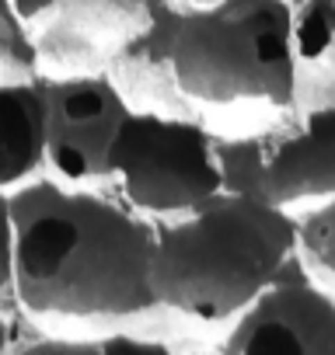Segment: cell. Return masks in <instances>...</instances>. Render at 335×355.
<instances>
[{
  "label": "cell",
  "instance_id": "6da1fadb",
  "mask_svg": "<svg viewBox=\"0 0 335 355\" xmlns=\"http://www.w3.org/2000/svg\"><path fill=\"white\" fill-rule=\"evenodd\" d=\"M157 223L88 185H63L15 223L11 293L42 320L112 324L157 310L150 286Z\"/></svg>",
  "mask_w": 335,
  "mask_h": 355
},
{
  "label": "cell",
  "instance_id": "7a4b0ae2",
  "mask_svg": "<svg viewBox=\"0 0 335 355\" xmlns=\"http://www.w3.org/2000/svg\"><path fill=\"white\" fill-rule=\"evenodd\" d=\"M297 251V216L272 202L217 192L157 223L150 286L157 306L199 324L234 320Z\"/></svg>",
  "mask_w": 335,
  "mask_h": 355
},
{
  "label": "cell",
  "instance_id": "3957f363",
  "mask_svg": "<svg viewBox=\"0 0 335 355\" xmlns=\"http://www.w3.org/2000/svg\"><path fill=\"white\" fill-rule=\"evenodd\" d=\"M297 63L290 0H220L186 11L175 39V80L193 105L293 108Z\"/></svg>",
  "mask_w": 335,
  "mask_h": 355
},
{
  "label": "cell",
  "instance_id": "277c9868",
  "mask_svg": "<svg viewBox=\"0 0 335 355\" xmlns=\"http://www.w3.org/2000/svg\"><path fill=\"white\" fill-rule=\"evenodd\" d=\"M122 199L143 216H182L220 192L213 132L182 112L129 108L108 146Z\"/></svg>",
  "mask_w": 335,
  "mask_h": 355
},
{
  "label": "cell",
  "instance_id": "5b68a950",
  "mask_svg": "<svg viewBox=\"0 0 335 355\" xmlns=\"http://www.w3.org/2000/svg\"><path fill=\"white\" fill-rule=\"evenodd\" d=\"M46 94V167L63 185L112 182L108 146L129 105L105 70L42 77Z\"/></svg>",
  "mask_w": 335,
  "mask_h": 355
},
{
  "label": "cell",
  "instance_id": "8992f818",
  "mask_svg": "<svg viewBox=\"0 0 335 355\" xmlns=\"http://www.w3.org/2000/svg\"><path fill=\"white\" fill-rule=\"evenodd\" d=\"M220 355H335V296L311 279L300 251L234 317Z\"/></svg>",
  "mask_w": 335,
  "mask_h": 355
},
{
  "label": "cell",
  "instance_id": "52a82bcc",
  "mask_svg": "<svg viewBox=\"0 0 335 355\" xmlns=\"http://www.w3.org/2000/svg\"><path fill=\"white\" fill-rule=\"evenodd\" d=\"M164 0H56L53 18L32 32L39 73H98Z\"/></svg>",
  "mask_w": 335,
  "mask_h": 355
},
{
  "label": "cell",
  "instance_id": "ba28073f",
  "mask_svg": "<svg viewBox=\"0 0 335 355\" xmlns=\"http://www.w3.org/2000/svg\"><path fill=\"white\" fill-rule=\"evenodd\" d=\"M186 8L175 0H164L154 11V18L122 42L112 60L105 63V73L119 87L129 108H150V112H179L193 105L175 80V39L182 28Z\"/></svg>",
  "mask_w": 335,
  "mask_h": 355
},
{
  "label": "cell",
  "instance_id": "9c48e42d",
  "mask_svg": "<svg viewBox=\"0 0 335 355\" xmlns=\"http://www.w3.org/2000/svg\"><path fill=\"white\" fill-rule=\"evenodd\" d=\"M265 199L272 206H297L335 196V105H318L286 136L265 146Z\"/></svg>",
  "mask_w": 335,
  "mask_h": 355
},
{
  "label": "cell",
  "instance_id": "30bf717a",
  "mask_svg": "<svg viewBox=\"0 0 335 355\" xmlns=\"http://www.w3.org/2000/svg\"><path fill=\"white\" fill-rule=\"evenodd\" d=\"M46 171V94L42 80H0V189Z\"/></svg>",
  "mask_w": 335,
  "mask_h": 355
},
{
  "label": "cell",
  "instance_id": "8fae6325",
  "mask_svg": "<svg viewBox=\"0 0 335 355\" xmlns=\"http://www.w3.org/2000/svg\"><path fill=\"white\" fill-rule=\"evenodd\" d=\"M265 146L269 136L248 132V136H213L217 164H220V192H234L255 202L265 199V182H262V167H265Z\"/></svg>",
  "mask_w": 335,
  "mask_h": 355
},
{
  "label": "cell",
  "instance_id": "7c38bea8",
  "mask_svg": "<svg viewBox=\"0 0 335 355\" xmlns=\"http://www.w3.org/2000/svg\"><path fill=\"white\" fill-rule=\"evenodd\" d=\"M297 60L318 63L335 49V0H290Z\"/></svg>",
  "mask_w": 335,
  "mask_h": 355
},
{
  "label": "cell",
  "instance_id": "4fadbf2b",
  "mask_svg": "<svg viewBox=\"0 0 335 355\" xmlns=\"http://www.w3.org/2000/svg\"><path fill=\"white\" fill-rule=\"evenodd\" d=\"M297 251L307 268L335 282V196L321 199L318 209L297 220Z\"/></svg>",
  "mask_w": 335,
  "mask_h": 355
},
{
  "label": "cell",
  "instance_id": "5bb4252c",
  "mask_svg": "<svg viewBox=\"0 0 335 355\" xmlns=\"http://www.w3.org/2000/svg\"><path fill=\"white\" fill-rule=\"evenodd\" d=\"M39 77V56L28 25L15 15L11 0H0V80Z\"/></svg>",
  "mask_w": 335,
  "mask_h": 355
},
{
  "label": "cell",
  "instance_id": "9a60e30c",
  "mask_svg": "<svg viewBox=\"0 0 335 355\" xmlns=\"http://www.w3.org/2000/svg\"><path fill=\"white\" fill-rule=\"evenodd\" d=\"M98 355H179L168 341L129 334V331H108L98 338Z\"/></svg>",
  "mask_w": 335,
  "mask_h": 355
},
{
  "label": "cell",
  "instance_id": "2e32d148",
  "mask_svg": "<svg viewBox=\"0 0 335 355\" xmlns=\"http://www.w3.org/2000/svg\"><path fill=\"white\" fill-rule=\"evenodd\" d=\"M15 355H98V338H39L32 345H22Z\"/></svg>",
  "mask_w": 335,
  "mask_h": 355
},
{
  "label": "cell",
  "instance_id": "e0dca14e",
  "mask_svg": "<svg viewBox=\"0 0 335 355\" xmlns=\"http://www.w3.org/2000/svg\"><path fill=\"white\" fill-rule=\"evenodd\" d=\"M15 279V223L8 213V192L0 189V293H11Z\"/></svg>",
  "mask_w": 335,
  "mask_h": 355
},
{
  "label": "cell",
  "instance_id": "ac0fdd59",
  "mask_svg": "<svg viewBox=\"0 0 335 355\" xmlns=\"http://www.w3.org/2000/svg\"><path fill=\"white\" fill-rule=\"evenodd\" d=\"M11 8H15V15L28 25V32H35V28H42V25L53 18L56 0H11Z\"/></svg>",
  "mask_w": 335,
  "mask_h": 355
},
{
  "label": "cell",
  "instance_id": "d6986e66",
  "mask_svg": "<svg viewBox=\"0 0 335 355\" xmlns=\"http://www.w3.org/2000/svg\"><path fill=\"white\" fill-rule=\"evenodd\" d=\"M0 355H15V324L4 306H0Z\"/></svg>",
  "mask_w": 335,
  "mask_h": 355
},
{
  "label": "cell",
  "instance_id": "ffe728a7",
  "mask_svg": "<svg viewBox=\"0 0 335 355\" xmlns=\"http://www.w3.org/2000/svg\"><path fill=\"white\" fill-rule=\"evenodd\" d=\"M179 8H186V11H199V8H213V4H220V0H175Z\"/></svg>",
  "mask_w": 335,
  "mask_h": 355
}]
</instances>
